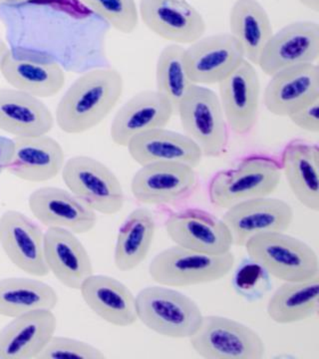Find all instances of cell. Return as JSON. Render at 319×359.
Instances as JSON below:
<instances>
[{
    "mask_svg": "<svg viewBox=\"0 0 319 359\" xmlns=\"http://www.w3.org/2000/svg\"><path fill=\"white\" fill-rule=\"evenodd\" d=\"M124 92V79L114 68H101L77 78L59 101L55 121L64 133L78 135L101 124Z\"/></svg>",
    "mask_w": 319,
    "mask_h": 359,
    "instance_id": "6da1fadb",
    "label": "cell"
},
{
    "mask_svg": "<svg viewBox=\"0 0 319 359\" xmlns=\"http://www.w3.org/2000/svg\"><path fill=\"white\" fill-rule=\"evenodd\" d=\"M280 161L264 154L245 156L236 166L217 172L209 185V199L215 208L226 210L254 198L269 197L280 186Z\"/></svg>",
    "mask_w": 319,
    "mask_h": 359,
    "instance_id": "7a4b0ae2",
    "label": "cell"
},
{
    "mask_svg": "<svg viewBox=\"0 0 319 359\" xmlns=\"http://www.w3.org/2000/svg\"><path fill=\"white\" fill-rule=\"evenodd\" d=\"M243 248L257 266L280 282H304L319 276L315 250L285 231L254 236Z\"/></svg>",
    "mask_w": 319,
    "mask_h": 359,
    "instance_id": "3957f363",
    "label": "cell"
},
{
    "mask_svg": "<svg viewBox=\"0 0 319 359\" xmlns=\"http://www.w3.org/2000/svg\"><path fill=\"white\" fill-rule=\"evenodd\" d=\"M137 318L148 330L169 339H190L202 323L197 302L166 285L144 287L136 295Z\"/></svg>",
    "mask_w": 319,
    "mask_h": 359,
    "instance_id": "277c9868",
    "label": "cell"
},
{
    "mask_svg": "<svg viewBox=\"0 0 319 359\" xmlns=\"http://www.w3.org/2000/svg\"><path fill=\"white\" fill-rule=\"evenodd\" d=\"M233 252L211 255L172 245L156 255L149 275L158 285L186 287L219 282L233 271Z\"/></svg>",
    "mask_w": 319,
    "mask_h": 359,
    "instance_id": "5b68a950",
    "label": "cell"
},
{
    "mask_svg": "<svg viewBox=\"0 0 319 359\" xmlns=\"http://www.w3.org/2000/svg\"><path fill=\"white\" fill-rule=\"evenodd\" d=\"M184 134L195 142L204 157L226 154L230 128L216 92L194 84L177 108Z\"/></svg>",
    "mask_w": 319,
    "mask_h": 359,
    "instance_id": "8992f818",
    "label": "cell"
},
{
    "mask_svg": "<svg viewBox=\"0 0 319 359\" xmlns=\"http://www.w3.org/2000/svg\"><path fill=\"white\" fill-rule=\"evenodd\" d=\"M61 175L68 191L94 212L112 216L124 208L121 182L100 161L89 156H74L66 161Z\"/></svg>",
    "mask_w": 319,
    "mask_h": 359,
    "instance_id": "52a82bcc",
    "label": "cell"
},
{
    "mask_svg": "<svg viewBox=\"0 0 319 359\" xmlns=\"http://www.w3.org/2000/svg\"><path fill=\"white\" fill-rule=\"evenodd\" d=\"M189 340L194 351L205 359H262L266 355L261 335L226 316H204Z\"/></svg>",
    "mask_w": 319,
    "mask_h": 359,
    "instance_id": "ba28073f",
    "label": "cell"
},
{
    "mask_svg": "<svg viewBox=\"0 0 319 359\" xmlns=\"http://www.w3.org/2000/svg\"><path fill=\"white\" fill-rule=\"evenodd\" d=\"M198 187L195 168L183 163L144 165L131 181L132 195L144 205H175L190 198Z\"/></svg>",
    "mask_w": 319,
    "mask_h": 359,
    "instance_id": "9c48e42d",
    "label": "cell"
},
{
    "mask_svg": "<svg viewBox=\"0 0 319 359\" xmlns=\"http://www.w3.org/2000/svg\"><path fill=\"white\" fill-rule=\"evenodd\" d=\"M165 230L175 245L204 254H224L233 245L223 219L195 208L171 212L165 221Z\"/></svg>",
    "mask_w": 319,
    "mask_h": 359,
    "instance_id": "30bf717a",
    "label": "cell"
},
{
    "mask_svg": "<svg viewBox=\"0 0 319 359\" xmlns=\"http://www.w3.org/2000/svg\"><path fill=\"white\" fill-rule=\"evenodd\" d=\"M294 218L292 205L285 201L269 196L231 205L226 210L222 219L231 231L233 245L243 247L254 236L287 231Z\"/></svg>",
    "mask_w": 319,
    "mask_h": 359,
    "instance_id": "8fae6325",
    "label": "cell"
},
{
    "mask_svg": "<svg viewBox=\"0 0 319 359\" xmlns=\"http://www.w3.org/2000/svg\"><path fill=\"white\" fill-rule=\"evenodd\" d=\"M217 85L229 128L238 136L250 134L259 119L261 103V81L255 66L245 59Z\"/></svg>",
    "mask_w": 319,
    "mask_h": 359,
    "instance_id": "7c38bea8",
    "label": "cell"
},
{
    "mask_svg": "<svg viewBox=\"0 0 319 359\" xmlns=\"http://www.w3.org/2000/svg\"><path fill=\"white\" fill-rule=\"evenodd\" d=\"M319 58V25L313 21H295L273 33L257 66L271 76L294 66L311 65Z\"/></svg>",
    "mask_w": 319,
    "mask_h": 359,
    "instance_id": "4fadbf2b",
    "label": "cell"
},
{
    "mask_svg": "<svg viewBox=\"0 0 319 359\" xmlns=\"http://www.w3.org/2000/svg\"><path fill=\"white\" fill-rule=\"evenodd\" d=\"M139 18L149 30L172 44H191L204 36L202 14L186 0H141Z\"/></svg>",
    "mask_w": 319,
    "mask_h": 359,
    "instance_id": "5bb4252c",
    "label": "cell"
},
{
    "mask_svg": "<svg viewBox=\"0 0 319 359\" xmlns=\"http://www.w3.org/2000/svg\"><path fill=\"white\" fill-rule=\"evenodd\" d=\"M44 233L39 224L23 212L8 210L0 217L2 250L20 271L43 278L49 275L44 259Z\"/></svg>",
    "mask_w": 319,
    "mask_h": 359,
    "instance_id": "9a60e30c",
    "label": "cell"
},
{
    "mask_svg": "<svg viewBox=\"0 0 319 359\" xmlns=\"http://www.w3.org/2000/svg\"><path fill=\"white\" fill-rule=\"evenodd\" d=\"M186 68L197 85H214L223 81L243 60L240 43L231 33L210 35L185 48Z\"/></svg>",
    "mask_w": 319,
    "mask_h": 359,
    "instance_id": "2e32d148",
    "label": "cell"
},
{
    "mask_svg": "<svg viewBox=\"0 0 319 359\" xmlns=\"http://www.w3.org/2000/svg\"><path fill=\"white\" fill-rule=\"evenodd\" d=\"M28 207L34 218L48 228H62L76 235L95 228L97 212L78 200L69 191L42 187L30 194Z\"/></svg>",
    "mask_w": 319,
    "mask_h": 359,
    "instance_id": "e0dca14e",
    "label": "cell"
},
{
    "mask_svg": "<svg viewBox=\"0 0 319 359\" xmlns=\"http://www.w3.org/2000/svg\"><path fill=\"white\" fill-rule=\"evenodd\" d=\"M174 115L171 103L159 92L156 90L139 92L116 113L111 124V140L119 147H127L130 140L137 135L165 128Z\"/></svg>",
    "mask_w": 319,
    "mask_h": 359,
    "instance_id": "ac0fdd59",
    "label": "cell"
},
{
    "mask_svg": "<svg viewBox=\"0 0 319 359\" xmlns=\"http://www.w3.org/2000/svg\"><path fill=\"white\" fill-rule=\"evenodd\" d=\"M44 259L49 273L70 290H79L93 264L76 233L62 228H48L44 233Z\"/></svg>",
    "mask_w": 319,
    "mask_h": 359,
    "instance_id": "d6986e66",
    "label": "cell"
},
{
    "mask_svg": "<svg viewBox=\"0 0 319 359\" xmlns=\"http://www.w3.org/2000/svg\"><path fill=\"white\" fill-rule=\"evenodd\" d=\"M316 98H319V66L311 63L271 75L264 89V104L271 114L288 118Z\"/></svg>",
    "mask_w": 319,
    "mask_h": 359,
    "instance_id": "ffe728a7",
    "label": "cell"
},
{
    "mask_svg": "<svg viewBox=\"0 0 319 359\" xmlns=\"http://www.w3.org/2000/svg\"><path fill=\"white\" fill-rule=\"evenodd\" d=\"M57 318L53 311L37 309L20 314L0 330V359L39 358L55 334Z\"/></svg>",
    "mask_w": 319,
    "mask_h": 359,
    "instance_id": "44dd1931",
    "label": "cell"
},
{
    "mask_svg": "<svg viewBox=\"0 0 319 359\" xmlns=\"http://www.w3.org/2000/svg\"><path fill=\"white\" fill-rule=\"evenodd\" d=\"M13 160L7 168L16 178L30 183L55 179L65 164L60 143L48 135L14 138Z\"/></svg>",
    "mask_w": 319,
    "mask_h": 359,
    "instance_id": "7402d4cb",
    "label": "cell"
},
{
    "mask_svg": "<svg viewBox=\"0 0 319 359\" xmlns=\"http://www.w3.org/2000/svg\"><path fill=\"white\" fill-rule=\"evenodd\" d=\"M79 292L87 306L109 325L128 327L138 321L136 295L117 278L93 273Z\"/></svg>",
    "mask_w": 319,
    "mask_h": 359,
    "instance_id": "603a6c76",
    "label": "cell"
},
{
    "mask_svg": "<svg viewBox=\"0 0 319 359\" xmlns=\"http://www.w3.org/2000/svg\"><path fill=\"white\" fill-rule=\"evenodd\" d=\"M132 159L140 165L176 162L197 168L204 156L197 144L186 134L158 128L133 137L127 147Z\"/></svg>",
    "mask_w": 319,
    "mask_h": 359,
    "instance_id": "cb8c5ba5",
    "label": "cell"
},
{
    "mask_svg": "<svg viewBox=\"0 0 319 359\" xmlns=\"http://www.w3.org/2000/svg\"><path fill=\"white\" fill-rule=\"evenodd\" d=\"M0 73L13 89L39 99L57 95L65 85V73L55 61L18 57L11 50L0 65Z\"/></svg>",
    "mask_w": 319,
    "mask_h": 359,
    "instance_id": "d4e9b609",
    "label": "cell"
},
{
    "mask_svg": "<svg viewBox=\"0 0 319 359\" xmlns=\"http://www.w3.org/2000/svg\"><path fill=\"white\" fill-rule=\"evenodd\" d=\"M54 117L41 99L16 89H0V130L14 138L47 135Z\"/></svg>",
    "mask_w": 319,
    "mask_h": 359,
    "instance_id": "484cf974",
    "label": "cell"
},
{
    "mask_svg": "<svg viewBox=\"0 0 319 359\" xmlns=\"http://www.w3.org/2000/svg\"><path fill=\"white\" fill-rule=\"evenodd\" d=\"M281 173L300 204L319 211V148L315 144L295 140L281 153Z\"/></svg>",
    "mask_w": 319,
    "mask_h": 359,
    "instance_id": "4316f807",
    "label": "cell"
},
{
    "mask_svg": "<svg viewBox=\"0 0 319 359\" xmlns=\"http://www.w3.org/2000/svg\"><path fill=\"white\" fill-rule=\"evenodd\" d=\"M230 33L242 47L245 60L257 66L273 36L271 20L257 0H236L230 13Z\"/></svg>",
    "mask_w": 319,
    "mask_h": 359,
    "instance_id": "83f0119b",
    "label": "cell"
},
{
    "mask_svg": "<svg viewBox=\"0 0 319 359\" xmlns=\"http://www.w3.org/2000/svg\"><path fill=\"white\" fill-rule=\"evenodd\" d=\"M156 233V219L147 208L130 212L120 226L114 250V264L121 271H131L147 259Z\"/></svg>",
    "mask_w": 319,
    "mask_h": 359,
    "instance_id": "f1b7e54d",
    "label": "cell"
},
{
    "mask_svg": "<svg viewBox=\"0 0 319 359\" xmlns=\"http://www.w3.org/2000/svg\"><path fill=\"white\" fill-rule=\"evenodd\" d=\"M319 311V276L304 282L283 283L269 297L266 313L278 325L313 318Z\"/></svg>",
    "mask_w": 319,
    "mask_h": 359,
    "instance_id": "f546056e",
    "label": "cell"
},
{
    "mask_svg": "<svg viewBox=\"0 0 319 359\" xmlns=\"http://www.w3.org/2000/svg\"><path fill=\"white\" fill-rule=\"evenodd\" d=\"M58 302L56 290L41 280L29 278H6L0 280L1 316L13 318L37 309L53 311Z\"/></svg>",
    "mask_w": 319,
    "mask_h": 359,
    "instance_id": "4dcf8cb0",
    "label": "cell"
},
{
    "mask_svg": "<svg viewBox=\"0 0 319 359\" xmlns=\"http://www.w3.org/2000/svg\"><path fill=\"white\" fill-rule=\"evenodd\" d=\"M193 85L186 68L185 48L172 43L164 47L156 65V91L171 103L175 114Z\"/></svg>",
    "mask_w": 319,
    "mask_h": 359,
    "instance_id": "1f68e13d",
    "label": "cell"
},
{
    "mask_svg": "<svg viewBox=\"0 0 319 359\" xmlns=\"http://www.w3.org/2000/svg\"><path fill=\"white\" fill-rule=\"evenodd\" d=\"M91 11L107 21L117 32L131 34L139 25V9L135 0H81Z\"/></svg>",
    "mask_w": 319,
    "mask_h": 359,
    "instance_id": "d6a6232c",
    "label": "cell"
},
{
    "mask_svg": "<svg viewBox=\"0 0 319 359\" xmlns=\"http://www.w3.org/2000/svg\"><path fill=\"white\" fill-rule=\"evenodd\" d=\"M64 358L105 359L106 355L88 342L54 334L37 359Z\"/></svg>",
    "mask_w": 319,
    "mask_h": 359,
    "instance_id": "836d02e7",
    "label": "cell"
},
{
    "mask_svg": "<svg viewBox=\"0 0 319 359\" xmlns=\"http://www.w3.org/2000/svg\"><path fill=\"white\" fill-rule=\"evenodd\" d=\"M297 128L308 132L319 133V98L314 99L311 102L300 107L292 115L288 116Z\"/></svg>",
    "mask_w": 319,
    "mask_h": 359,
    "instance_id": "e575fe53",
    "label": "cell"
},
{
    "mask_svg": "<svg viewBox=\"0 0 319 359\" xmlns=\"http://www.w3.org/2000/svg\"><path fill=\"white\" fill-rule=\"evenodd\" d=\"M14 153V140L7 137L0 136V175L4 173L11 160Z\"/></svg>",
    "mask_w": 319,
    "mask_h": 359,
    "instance_id": "d590c367",
    "label": "cell"
},
{
    "mask_svg": "<svg viewBox=\"0 0 319 359\" xmlns=\"http://www.w3.org/2000/svg\"><path fill=\"white\" fill-rule=\"evenodd\" d=\"M297 1L309 11H313L314 13L319 11V0H297Z\"/></svg>",
    "mask_w": 319,
    "mask_h": 359,
    "instance_id": "8d00e7d4",
    "label": "cell"
},
{
    "mask_svg": "<svg viewBox=\"0 0 319 359\" xmlns=\"http://www.w3.org/2000/svg\"><path fill=\"white\" fill-rule=\"evenodd\" d=\"M8 51L9 49L8 47H7L6 41L0 37V65H1L2 61H4Z\"/></svg>",
    "mask_w": 319,
    "mask_h": 359,
    "instance_id": "74e56055",
    "label": "cell"
},
{
    "mask_svg": "<svg viewBox=\"0 0 319 359\" xmlns=\"http://www.w3.org/2000/svg\"><path fill=\"white\" fill-rule=\"evenodd\" d=\"M21 1H25V0H0V4H18Z\"/></svg>",
    "mask_w": 319,
    "mask_h": 359,
    "instance_id": "f35d334b",
    "label": "cell"
}]
</instances>
